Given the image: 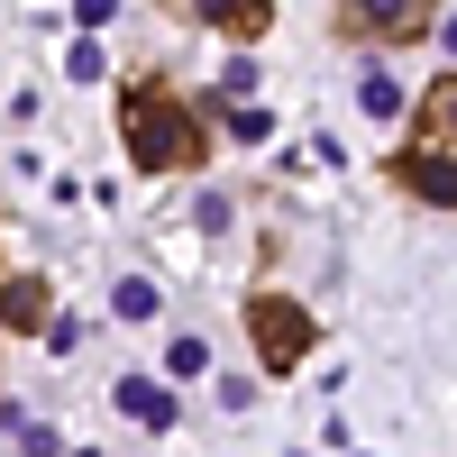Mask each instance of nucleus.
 <instances>
[{
  "label": "nucleus",
  "mask_w": 457,
  "mask_h": 457,
  "mask_svg": "<svg viewBox=\"0 0 457 457\" xmlns=\"http://www.w3.org/2000/svg\"><path fill=\"white\" fill-rule=\"evenodd\" d=\"M110 10H120V0H73V19H83V37H101V28H110Z\"/></svg>",
  "instance_id": "obj_13"
},
{
  "label": "nucleus",
  "mask_w": 457,
  "mask_h": 457,
  "mask_svg": "<svg viewBox=\"0 0 457 457\" xmlns=\"http://www.w3.org/2000/svg\"><path fill=\"white\" fill-rule=\"evenodd\" d=\"M37 312H46V284H37V275H10V284H0V320H37Z\"/></svg>",
  "instance_id": "obj_10"
},
{
  "label": "nucleus",
  "mask_w": 457,
  "mask_h": 457,
  "mask_svg": "<svg viewBox=\"0 0 457 457\" xmlns=\"http://www.w3.org/2000/svg\"><path fill=\"white\" fill-rule=\"evenodd\" d=\"M247 329H256V348H265L275 375L312 357V312H302L293 293H256V302H247Z\"/></svg>",
  "instance_id": "obj_2"
},
{
  "label": "nucleus",
  "mask_w": 457,
  "mask_h": 457,
  "mask_svg": "<svg viewBox=\"0 0 457 457\" xmlns=\"http://www.w3.org/2000/svg\"><path fill=\"white\" fill-rule=\"evenodd\" d=\"M439 55H448V73H457V10L439 19Z\"/></svg>",
  "instance_id": "obj_14"
},
{
  "label": "nucleus",
  "mask_w": 457,
  "mask_h": 457,
  "mask_svg": "<svg viewBox=\"0 0 457 457\" xmlns=\"http://www.w3.org/2000/svg\"><path fill=\"white\" fill-rule=\"evenodd\" d=\"M421 129H430V146H457V73H439L421 92Z\"/></svg>",
  "instance_id": "obj_7"
},
{
  "label": "nucleus",
  "mask_w": 457,
  "mask_h": 457,
  "mask_svg": "<svg viewBox=\"0 0 457 457\" xmlns=\"http://www.w3.org/2000/svg\"><path fill=\"white\" fill-rule=\"evenodd\" d=\"M357 101L375 110V120H394V110H403V83H394L385 64H366V73H357Z\"/></svg>",
  "instance_id": "obj_9"
},
{
  "label": "nucleus",
  "mask_w": 457,
  "mask_h": 457,
  "mask_svg": "<svg viewBox=\"0 0 457 457\" xmlns=\"http://www.w3.org/2000/svg\"><path fill=\"white\" fill-rule=\"evenodd\" d=\"M430 19V0H348V28L357 37H411Z\"/></svg>",
  "instance_id": "obj_4"
},
{
  "label": "nucleus",
  "mask_w": 457,
  "mask_h": 457,
  "mask_svg": "<svg viewBox=\"0 0 457 457\" xmlns=\"http://www.w3.org/2000/svg\"><path fill=\"white\" fill-rule=\"evenodd\" d=\"M120 411H129L137 430H165L174 421V394L156 385V375H120Z\"/></svg>",
  "instance_id": "obj_6"
},
{
  "label": "nucleus",
  "mask_w": 457,
  "mask_h": 457,
  "mask_svg": "<svg viewBox=\"0 0 457 457\" xmlns=\"http://www.w3.org/2000/svg\"><path fill=\"white\" fill-rule=\"evenodd\" d=\"M193 19H202V28H220V37H265L275 0H193Z\"/></svg>",
  "instance_id": "obj_5"
},
{
  "label": "nucleus",
  "mask_w": 457,
  "mask_h": 457,
  "mask_svg": "<svg viewBox=\"0 0 457 457\" xmlns=\"http://www.w3.org/2000/svg\"><path fill=\"white\" fill-rule=\"evenodd\" d=\"M110 312H120V320H156V312H165V293L146 284V275H120V293H110Z\"/></svg>",
  "instance_id": "obj_8"
},
{
  "label": "nucleus",
  "mask_w": 457,
  "mask_h": 457,
  "mask_svg": "<svg viewBox=\"0 0 457 457\" xmlns=\"http://www.w3.org/2000/svg\"><path fill=\"white\" fill-rule=\"evenodd\" d=\"M394 183H403V193L411 202H439V211H457V146H403V156H394Z\"/></svg>",
  "instance_id": "obj_3"
},
{
  "label": "nucleus",
  "mask_w": 457,
  "mask_h": 457,
  "mask_svg": "<svg viewBox=\"0 0 457 457\" xmlns=\"http://www.w3.org/2000/svg\"><path fill=\"white\" fill-rule=\"evenodd\" d=\"M165 366H174V375H202V366H211V348H202V338H174Z\"/></svg>",
  "instance_id": "obj_12"
},
{
  "label": "nucleus",
  "mask_w": 457,
  "mask_h": 457,
  "mask_svg": "<svg viewBox=\"0 0 457 457\" xmlns=\"http://www.w3.org/2000/svg\"><path fill=\"white\" fill-rule=\"evenodd\" d=\"M120 129H129V156L146 165V174H183V165H202V120L183 110L165 83H137L129 92V110H120Z\"/></svg>",
  "instance_id": "obj_1"
},
{
  "label": "nucleus",
  "mask_w": 457,
  "mask_h": 457,
  "mask_svg": "<svg viewBox=\"0 0 457 457\" xmlns=\"http://www.w3.org/2000/svg\"><path fill=\"white\" fill-rule=\"evenodd\" d=\"M10 439H19V457H55V430L46 421H19V411H10Z\"/></svg>",
  "instance_id": "obj_11"
}]
</instances>
